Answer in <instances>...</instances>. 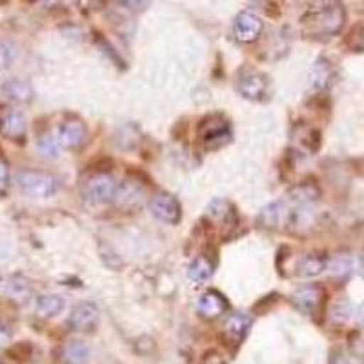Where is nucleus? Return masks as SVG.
<instances>
[{
    "instance_id": "nucleus-1",
    "label": "nucleus",
    "mask_w": 364,
    "mask_h": 364,
    "mask_svg": "<svg viewBox=\"0 0 364 364\" xmlns=\"http://www.w3.org/2000/svg\"><path fill=\"white\" fill-rule=\"evenodd\" d=\"M346 22V9L339 2H330L318 8L308 9L301 18L302 31L311 38L336 37Z\"/></svg>"
},
{
    "instance_id": "nucleus-2",
    "label": "nucleus",
    "mask_w": 364,
    "mask_h": 364,
    "mask_svg": "<svg viewBox=\"0 0 364 364\" xmlns=\"http://www.w3.org/2000/svg\"><path fill=\"white\" fill-rule=\"evenodd\" d=\"M17 186L28 197L33 199H48L53 197L60 188V182L55 175L37 170H22L17 175Z\"/></svg>"
},
{
    "instance_id": "nucleus-3",
    "label": "nucleus",
    "mask_w": 364,
    "mask_h": 364,
    "mask_svg": "<svg viewBox=\"0 0 364 364\" xmlns=\"http://www.w3.org/2000/svg\"><path fill=\"white\" fill-rule=\"evenodd\" d=\"M119 182L106 171H95L84 182L82 195L90 204H106L115 200Z\"/></svg>"
},
{
    "instance_id": "nucleus-4",
    "label": "nucleus",
    "mask_w": 364,
    "mask_h": 364,
    "mask_svg": "<svg viewBox=\"0 0 364 364\" xmlns=\"http://www.w3.org/2000/svg\"><path fill=\"white\" fill-rule=\"evenodd\" d=\"M200 144L206 149H219L232 141V129L228 120L220 115H210L200 120L197 129Z\"/></svg>"
},
{
    "instance_id": "nucleus-5",
    "label": "nucleus",
    "mask_w": 364,
    "mask_h": 364,
    "mask_svg": "<svg viewBox=\"0 0 364 364\" xmlns=\"http://www.w3.org/2000/svg\"><path fill=\"white\" fill-rule=\"evenodd\" d=\"M326 302V290L321 284H304L294 294V304L301 314L311 315L323 314Z\"/></svg>"
},
{
    "instance_id": "nucleus-6",
    "label": "nucleus",
    "mask_w": 364,
    "mask_h": 364,
    "mask_svg": "<svg viewBox=\"0 0 364 364\" xmlns=\"http://www.w3.org/2000/svg\"><path fill=\"white\" fill-rule=\"evenodd\" d=\"M237 91L248 100H264L268 97V79L261 71L245 68L237 77Z\"/></svg>"
},
{
    "instance_id": "nucleus-7",
    "label": "nucleus",
    "mask_w": 364,
    "mask_h": 364,
    "mask_svg": "<svg viewBox=\"0 0 364 364\" xmlns=\"http://www.w3.org/2000/svg\"><path fill=\"white\" fill-rule=\"evenodd\" d=\"M28 122L21 109L13 106H0V135L9 141H24Z\"/></svg>"
},
{
    "instance_id": "nucleus-8",
    "label": "nucleus",
    "mask_w": 364,
    "mask_h": 364,
    "mask_svg": "<svg viewBox=\"0 0 364 364\" xmlns=\"http://www.w3.org/2000/svg\"><path fill=\"white\" fill-rule=\"evenodd\" d=\"M149 210H151L154 217H157L162 223H181V203H178L173 193H168V191H159V193H155L151 197V200H149Z\"/></svg>"
},
{
    "instance_id": "nucleus-9",
    "label": "nucleus",
    "mask_w": 364,
    "mask_h": 364,
    "mask_svg": "<svg viewBox=\"0 0 364 364\" xmlns=\"http://www.w3.org/2000/svg\"><path fill=\"white\" fill-rule=\"evenodd\" d=\"M57 142L64 149H80L87 142V128L82 120L68 119L57 129Z\"/></svg>"
},
{
    "instance_id": "nucleus-10",
    "label": "nucleus",
    "mask_w": 364,
    "mask_h": 364,
    "mask_svg": "<svg viewBox=\"0 0 364 364\" xmlns=\"http://www.w3.org/2000/svg\"><path fill=\"white\" fill-rule=\"evenodd\" d=\"M295 211L290 210V204L282 200H275V203L268 204L259 215V224L266 230H281V228L291 226Z\"/></svg>"
},
{
    "instance_id": "nucleus-11",
    "label": "nucleus",
    "mask_w": 364,
    "mask_h": 364,
    "mask_svg": "<svg viewBox=\"0 0 364 364\" xmlns=\"http://www.w3.org/2000/svg\"><path fill=\"white\" fill-rule=\"evenodd\" d=\"M99 308L93 302H79L77 306H73L70 317H68V326L73 331H93L99 326Z\"/></svg>"
},
{
    "instance_id": "nucleus-12",
    "label": "nucleus",
    "mask_w": 364,
    "mask_h": 364,
    "mask_svg": "<svg viewBox=\"0 0 364 364\" xmlns=\"http://www.w3.org/2000/svg\"><path fill=\"white\" fill-rule=\"evenodd\" d=\"M33 100V87L24 79H9L0 84V102L4 106H18Z\"/></svg>"
},
{
    "instance_id": "nucleus-13",
    "label": "nucleus",
    "mask_w": 364,
    "mask_h": 364,
    "mask_svg": "<svg viewBox=\"0 0 364 364\" xmlns=\"http://www.w3.org/2000/svg\"><path fill=\"white\" fill-rule=\"evenodd\" d=\"M286 203L290 206L306 208L321 199V188L315 181H301L286 191Z\"/></svg>"
},
{
    "instance_id": "nucleus-14",
    "label": "nucleus",
    "mask_w": 364,
    "mask_h": 364,
    "mask_svg": "<svg viewBox=\"0 0 364 364\" xmlns=\"http://www.w3.org/2000/svg\"><path fill=\"white\" fill-rule=\"evenodd\" d=\"M262 33V21L255 13L240 11L233 22V35L240 42H253Z\"/></svg>"
},
{
    "instance_id": "nucleus-15",
    "label": "nucleus",
    "mask_w": 364,
    "mask_h": 364,
    "mask_svg": "<svg viewBox=\"0 0 364 364\" xmlns=\"http://www.w3.org/2000/svg\"><path fill=\"white\" fill-rule=\"evenodd\" d=\"M206 217L213 224L220 228V230H226V228H235V224L239 223V215H237V210L228 203V200L215 199L211 200L210 206L206 208Z\"/></svg>"
},
{
    "instance_id": "nucleus-16",
    "label": "nucleus",
    "mask_w": 364,
    "mask_h": 364,
    "mask_svg": "<svg viewBox=\"0 0 364 364\" xmlns=\"http://www.w3.org/2000/svg\"><path fill=\"white\" fill-rule=\"evenodd\" d=\"M250 328H252V318L245 314H233L228 317L226 324L223 328V336L230 346H239L248 336Z\"/></svg>"
},
{
    "instance_id": "nucleus-17",
    "label": "nucleus",
    "mask_w": 364,
    "mask_h": 364,
    "mask_svg": "<svg viewBox=\"0 0 364 364\" xmlns=\"http://www.w3.org/2000/svg\"><path fill=\"white\" fill-rule=\"evenodd\" d=\"M228 310V301L220 291L217 290H208L203 294L197 301V311L203 318L213 321V318L220 317L224 311Z\"/></svg>"
},
{
    "instance_id": "nucleus-18",
    "label": "nucleus",
    "mask_w": 364,
    "mask_h": 364,
    "mask_svg": "<svg viewBox=\"0 0 364 364\" xmlns=\"http://www.w3.org/2000/svg\"><path fill=\"white\" fill-rule=\"evenodd\" d=\"M328 268V257L323 253H308L301 257L297 262L295 273L299 277H317Z\"/></svg>"
},
{
    "instance_id": "nucleus-19",
    "label": "nucleus",
    "mask_w": 364,
    "mask_h": 364,
    "mask_svg": "<svg viewBox=\"0 0 364 364\" xmlns=\"http://www.w3.org/2000/svg\"><path fill=\"white\" fill-rule=\"evenodd\" d=\"M333 79V66L328 58L321 57L315 60L310 70V84L314 90H326Z\"/></svg>"
},
{
    "instance_id": "nucleus-20",
    "label": "nucleus",
    "mask_w": 364,
    "mask_h": 364,
    "mask_svg": "<svg viewBox=\"0 0 364 364\" xmlns=\"http://www.w3.org/2000/svg\"><path fill=\"white\" fill-rule=\"evenodd\" d=\"M117 204L122 208H139L144 200V191L142 188H139L136 182H124V184H119V191H117L115 197Z\"/></svg>"
},
{
    "instance_id": "nucleus-21",
    "label": "nucleus",
    "mask_w": 364,
    "mask_h": 364,
    "mask_svg": "<svg viewBox=\"0 0 364 364\" xmlns=\"http://www.w3.org/2000/svg\"><path fill=\"white\" fill-rule=\"evenodd\" d=\"M64 310V299L57 294L41 295L35 302V311L42 318H53Z\"/></svg>"
},
{
    "instance_id": "nucleus-22",
    "label": "nucleus",
    "mask_w": 364,
    "mask_h": 364,
    "mask_svg": "<svg viewBox=\"0 0 364 364\" xmlns=\"http://www.w3.org/2000/svg\"><path fill=\"white\" fill-rule=\"evenodd\" d=\"M90 357V348L84 341L71 339L63 346V360L68 364H84Z\"/></svg>"
},
{
    "instance_id": "nucleus-23",
    "label": "nucleus",
    "mask_w": 364,
    "mask_h": 364,
    "mask_svg": "<svg viewBox=\"0 0 364 364\" xmlns=\"http://www.w3.org/2000/svg\"><path fill=\"white\" fill-rule=\"evenodd\" d=\"M213 268L215 264L211 262V259L208 255H197L193 261L190 262V268H188V277L193 282H206L208 279L213 275Z\"/></svg>"
},
{
    "instance_id": "nucleus-24",
    "label": "nucleus",
    "mask_w": 364,
    "mask_h": 364,
    "mask_svg": "<svg viewBox=\"0 0 364 364\" xmlns=\"http://www.w3.org/2000/svg\"><path fill=\"white\" fill-rule=\"evenodd\" d=\"M4 294L13 301H26L31 294V286L24 277H13L6 281Z\"/></svg>"
},
{
    "instance_id": "nucleus-25",
    "label": "nucleus",
    "mask_w": 364,
    "mask_h": 364,
    "mask_svg": "<svg viewBox=\"0 0 364 364\" xmlns=\"http://www.w3.org/2000/svg\"><path fill=\"white\" fill-rule=\"evenodd\" d=\"M295 135L299 136V141L304 148L310 151V154H315L318 148H321V133L314 128H299L295 132Z\"/></svg>"
},
{
    "instance_id": "nucleus-26",
    "label": "nucleus",
    "mask_w": 364,
    "mask_h": 364,
    "mask_svg": "<svg viewBox=\"0 0 364 364\" xmlns=\"http://www.w3.org/2000/svg\"><path fill=\"white\" fill-rule=\"evenodd\" d=\"M17 48L9 41H0V71H6L17 60Z\"/></svg>"
},
{
    "instance_id": "nucleus-27",
    "label": "nucleus",
    "mask_w": 364,
    "mask_h": 364,
    "mask_svg": "<svg viewBox=\"0 0 364 364\" xmlns=\"http://www.w3.org/2000/svg\"><path fill=\"white\" fill-rule=\"evenodd\" d=\"M328 268L333 277H348L352 272V261L348 255H339L331 262H328Z\"/></svg>"
},
{
    "instance_id": "nucleus-28",
    "label": "nucleus",
    "mask_w": 364,
    "mask_h": 364,
    "mask_svg": "<svg viewBox=\"0 0 364 364\" xmlns=\"http://www.w3.org/2000/svg\"><path fill=\"white\" fill-rule=\"evenodd\" d=\"M37 148H38V151L44 155V157L55 159L58 155V148H60V146H58V142L55 136H51L50 133H46V135L38 136Z\"/></svg>"
},
{
    "instance_id": "nucleus-29",
    "label": "nucleus",
    "mask_w": 364,
    "mask_h": 364,
    "mask_svg": "<svg viewBox=\"0 0 364 364\" xmlns=\"http://www.w3.org/2000/svg\"><path fill=\"white\" fill-rule=\"evenodd\" d=\"M352 314V308H350V302L348 301H339L336 302V306L331 308V317L336 318L337 323H346Z\"/></svg>"
},
{
    "instance_id": "nucleus-30",
    "label": "nucleus",
    "mask_w": 364,
    "mask_h": 364,
    "mask_svg": "<svg viewBox=\"0 0 364 364\" xmlns=\"http://www.w3.org/2000/svg\"><path fill=\"white\" fill-rule=\"evenodd\" d=\"M350 48L357 53H364V24L359 26L350 35Z\"/></svg>"
},
{
    "instance_id": "nucleus-31",
    "label": "nucleus",
    "mask_w": 364,
    "mask_h": 364,
    "mask_svg": "<svg viewBox=\"0 0 364 364\" xmlns=\"http://www.w3.org/2000/svg\"><path fill=\"white\" fill-rule=\"evenodd\" d=\"M9 181H11V171H9V164L6 161V157L0 151V191H6L9 186Z\"/></svg>"
},
{
    "instance_id": "nucleus-32",
    "label": "nucleus",
    "mask_w": 364,
    "mask_h": 364,
    "mask_svg": "<svg viewBox=\"0 0 364 364\" xmlns=\"http://www.w3.org/2000/svg\"><path fill=\"white\" fill-rule=\"evenodd\" d=\"M200 364H224V363H223V357H220L217 352H208L204 353L203 363Z\"/></svg>"
},
{
    "instance_id": "nucleus-33",
    "label": "nucleus",
    "mask_w": 364,
    "mask_h": 364,
    "mask_svg": "<svg viewBox=\"0 0 364 364\" xmlns=\"http://www.w3.org/2000/svg\"><path fill=\"white\" fill-rule=\"evenodd\" d=\"M357 323L364 328V302L359 306V310H357Z\"/></svg>"
},
{
    "instance_id": "nucleus-34",
    "label": "nucleus",
    "mask_w": 364,
    "mask_h": 364,
    "mask_svg": "<svg viewBox=\"0 0 364 364\" xmlns=\"http://www.w3.org/2000/svg\"><path fill=\"white\" fill-rule=\"evenodd\" d=\"M359 273L364 277V250L360 252V255H359Z\"/></svg>"
},
{
    "instance_id": "nucleus-35",
    "label": "nucleus",
    "mask_w": 364,
    "mask_h": 364,
    "mask_svg": "<svg viewBox=\"0 0 364 364\" xmlns=\"http://www.w3.org/2000/svg\"><path fill=\"white\" fill-rule=\"evenodd\" d=\"M4 286H6V281L0 277V291H4Z\"/></svg>"
}]
</instances>
